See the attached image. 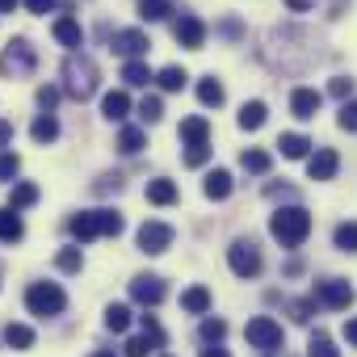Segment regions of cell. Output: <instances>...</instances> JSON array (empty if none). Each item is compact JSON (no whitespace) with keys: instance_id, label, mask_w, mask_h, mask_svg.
I'll list each match as a JSON object with an SVG mask.
<instances>
[{"instance_id":"6da1fadb","label":"cell","mask_w":357,"mask_h":357,"mask_svg":"<svg viewBox=\"0 0 357 357\" xmlns=\"http://www.w3.org/2000/svg\"><path fill=\"white\" fill-rule=\"evenodd\" d=\"M269 231H273V240H278L282 248H298V244L311 236V215H307L303 206H282V211H273Z\"/></svg>"},{"instance_id":"7a4b0ae2","label":"cell","mask_w":357,"mask_h":357,"mask_svg":"<svg viewBox=\"0 0 357 357\" xmlns=\"http://www.w3.org/2000/svg\"><path fill=\"white\" fill-rule=\"evenodd\" d=\"M72 236L80 240V244H89V240H97V236H122V215L118 211H80L72 223Z\"/></svg>"},{"instance_id":"3957f363","label":"cell","mask_w":357,"mask_h":357,"mask_svg":"<svg viewBox=\"0 0 357 357\" xmlns=\"http://www.w3.org/2000/svg\"><path fill=\"white\" fill-rule=\"evenodd\" d=\"M63 89H68V97H76V101H89L93 93H97V63L93 59H84V55H72L68 63H63Z\"/></svg>"},{"instance_id":"277c9868","label":"cell","mask_w":357,"mask_h":357,"mask_svg":"<svg viewBox=\"0 0 357 357\" xmlns=\"http://www.w3.org/2000/svg\"><path fill=\"white\" fill-rule=\"evenodd\" d=\"M26 307H30L34 315H59V311L68 307V294H63V286H55V282H34V286L26 290Z\"/></svg>"},{"instance_id":"5b68a950","label":"cell","mask_w":357,"mask_h":357,"mask_svg":"<svg viewBox=\"0 0 357 357\" xmlns=\"http://www.w3.org/2000/svg\"><path fill=\"white\" fill-rule=\"evenodd\" d=\"M227 265H231L236 278H257L265 261H261V248H257L252 240H236V244L227 248Z\"/></svg>"},{"instance_id":"8992f818","label":"cell","mask_w":357,"mask_h":357,"mask_svg":"<svg viewBox=\"0 0 357 357\" xmlns=\"http://www.w3.org/2000/svg\"><path fill=\"white\" fill-rule=\"evenodd\" d=\"M244 336H248V344L252 349H265V353H273V349H282V324L278 319H269V315H257V319H248V328H244Z\"/></svg>"},{"instance_id":"52a82bcc","label":"cell","mask_w":357,"mask_h":357,"mask_svg":"<svg viewBox=\"0 0 357 357\" xmlns=\"http://www.w3.org/2000/svg\"><path fill=\"white\" fill-rule=\"evenodd\" d=\"M34 63H38V55H34V47L26 38H13L9 51L0 55V72H5V76H30Z\"/></svg>"},{"instance_id":"ba28073f","label":"cell","mask_w":357,"mask_h":357,"mask_svg":"<svg viewBox=\"0 0 357 357\" xmlns=\"http://www.w3.org/2000/svg\"><path fill=\"white\" fill-rule=\"evenodd\" d=\"M315 303H324L332 311H349L353 307V286L340 282V278H324V282H315Z\"/></svg>"},{"instance_id":"9c48e42d","label":"cell","mask_w":357,"mask_h":357,"mask_svg":"<svg viewBox=\"0 0 357 357\" xmlns=\"http://www.w3.org/2000/svg\"><path fill=\"white\" fill-rule=\"evenodd\" d=\"M139 248H143L147 257H160V252H168V248H172V227H168V223H155V219H147V223L139 227Z\"/></svg>"},{"instance_id":"30bf717a","label":"cell","mask_w":357,"mask_h":357,"mask_svg":"<svg viewBox=\"0 0 357 357\" xmlns=\"http://www.w3.org/2000/svg\"><path fill=\"white\" fill-rule=\"evenodd\" d=\"M164 294H168V286H164V278H155V273H143V278H135V282H130V298H135V303H143V307L164 303Z\"/></svg>"},{"instance_id":"8fae6325","label":"cell","mask_w":357,"mask_h":357,"mask_svg":"<svg viewBox=\"0 0 357 357\" xmlns=\"http://www.w3.org/2000/svg\"><path fill=\"white\" fill-rule=\"evenodd\" d=\"M172 34H176V43H181V47L202 51V43H206V22H202V17H194V13H185L181 22L172 26Z\"/></svg>"},{"instance_id":"7c38bea8","label":"cell","mask_w":357,"mask_h":357,"mask_svg":"<svg viewBox=\"0 0 357 357\" xmlns=\"http://www.w3.org/2000/svg\"><path fill=\"white\" fill-rule=\"evenodd\" d=\"M147 47H151V43H147L143 30H118V34H114V51L126 55V63L139 59V55H147Z\"/></svg>"},{"instance_id":"4fadbf2b","label":"cell","mask_w":357,"mask_h":357,"mask_svg":"<svg viewBox=\"0 0 357 357\" xmlns=\"http://www.w3.org/2000/svg\"><path fill=\"white\" fill-rule=\"evenodd\" d=\"M336 168H340V155H336L332 147H319V151L307 160V172H311V181H332V176H336Z\"/></svg>"},{"instance_id":"5bb4252c","label":"cell","mask_w":357,"mask_h":357,"mask_svg":"<svg viewBox=\"0 0 357 357\" xmlns=\"http://www.w3.org/2000/svg\"><path fill=\"white\" fill-rule=\"evenodd\" d=\"M51 34H55V43H63L68 51L84 47V30H80V22H76V17H59V22L51 26Z\"/></svg>"},{"instance_id":"9a60e30c","label":"cell","mask_w":357,"mask_h":357,"mask_svg":"<svg viewBox=\"0 0 357 357\" xmlns=\"http://www.w3.org/2000/svg\"><path fill=\"white\" fill-rule=\"evenodd\" d=\"M319 101H324V97H319L315 89H294V93H290V109H294V118H303V122L319 114Z\"/></svg>"},{"instance_id":"2e32d148","label":"cell","mask_w":357,"mask_h":357,"mask_svg":"<svg viewBox=\"0 0 357 357\" xmlns=\"http://www.w3.org/2000/svg\"><path fill=\"white\" fill-rule=\"evenodd\" d=\"M206 139H211V122H206L202 114H194V118L181 122V143H185V147H202Z\"/></svg>"},{"instance_id":"e0dca14e","label":"cell","mask_w":357,"mask_h":357,"mask_svg":"<svg viewBox=\"0 0 357 357\" xmlns=\"http://www.w3.org/2000/svg\"><path fill=\"white\" fill-rule=\"evenodd\" d=\"M231 185H236V181H231V172H227V168H215V172H206V185H202V190H206V198L223 202V198L231 194Z\"/></svg>"},{"instance_id":"ac0fdd59","label":"cell","mask_w":357,"mask_h":357,"mask_svg":"<svg viewBox=\"0 0 357 357\" xmlns=\"http://www.w3.org/2000/svg\"><path fill=\"white\" fill-rule=\"evenodd\" d=\"M101 114H105L109 122H122V118L130 114V97H126L122 89H114V93H105V97H101Z\"/></svg>"},{"instance_id":"d6986e66","label":"cell","mask_w":357,"mask_h":357,"mask_svg":"<svg viewBox=\"0 0 357 357\" xmlns=\"http://www.w3.org/2000/svg\"><path fill=\"white\" fill-rule=\"evenodd\" d=\"M26 236V227H22V215L13 211V206H5V211H0V240H5V244H17Z\"/></svg>"},{"instance_id":"ffe728a7","label":"cell","mask_w":357,"mask_h":357,"mask_svg":"<svg viewBox=\"0 0 357 357\" xmlns=\"http://www.w3.org/2000/svg\"><path fill=\"white\" fill-rule=\"evenodd\" d=\"M147 202H155V206H172V202H176V185L168 181V176H155V181H147Z\"/></svg>"},{"instance_id":"44dd1931","label":"cell","mask_w":357,"mask_h":357,"mask_svg":"<svg viewBox=\"0 0 357 357\" xmlns=\"http://www.w3.org/2000/svg\"><path fill=\"white\" fill-rule=\"evenodd\" d=\"M265 118H269L265 101H244V109H240V130H261Z\"/></svg>"},{"instance_id":"7402d4cb","label":"cell","mask_w":357,"mask_h":357,"mask_svg":"<svg viewBox=\"0 0 357 357\" xmlns=\"http://www.w3.org/2000/svg\"><path fill=\"white\" fill-rule=\"evenodd\" d=\"M181 307H185L190 315H206V311H211V290H206V286H190V290L181 294Z\"/></svg>"},{"instance_id":"603a6c76","label":"cell","mask_w":357,"mask_h":357,"mask_svg":"<svg viewBox=\"0 0 357 357\" xmlns=\"http://www.w3.org/2000/svg\"><path fill=\"white\" fill-rule=\"evenodd\" d=\"M30 135H34V143H55V139H59V122H55V114H38L34 126H30Z\"/></svg>"},{"instance_id":"cb8c5ba5","label":"cell","mask_w":357,"mask_h":357,"mask_svg":"<svg viewBox=\"0 0 357 357\" xmlns=\"http://www.w3.org/2000/svg\"><path fill=\"white\" fill-rule=\"evenodd\" d=\"M185 80H190V76H185V68H176V63H172V68H160V76H155V84H160L164 93H181V89H185Z\"/></svg>"},{"instance_id":"d4e9b609","label":"cell","mask_w":357,"mask_h":357,"mask_svg":"<svg viewBox=\"0 0 357 357\" xmlns=\"http://www.w3.org/2000/svg\"><path fill=\"white\" fill-rule=\"evenodd\" d=\"M143 143H147V135H143L139 126H122V135H118V151H122V155H139Z\"/></svg>"},{"instance_id":"484cf974","label":"cell","mask_w":357,"mask_h":357,"mask_svg":"<svg viewBox=\"0 0 357 357\" xmlns=\"http://www.w3.org/2000/svg\"><path fill=\"white\" fill-rule=\"evenodd\" d=\"M240 164H244V172L265 176V172H269V164H273V155H269V151H261V147H248V151L240 155Z\"/></svg>"},{"instance_id":"4316f807","label":"cell","mask_w":357,"mask_h":357,"mask_svg":"<svg viewBox=\"0 0 357 357\" xmlns=\"http://www.w3.org/2000/svg\"><path fill=\"white\" fill-rule=\"evenodd\" d=\"M198 101H202V105H211V109H219V105H223V84H219L215 76L198 80Z\"/></svg>"},{"instance_id":"83f0119b","label":"cell","mask_w":357,"mask_h":357,"mask_svg":"<svg viewBox=\"0 0 357 357\" xmlns=\"http://www.w3.org/2000/svg\"><path fill=\"white\" fill-rule=\"evenodd\" d=\"M278 147H282V155H286V160H303V155H307V147H311V139H303V135H294V130H290V135H282V139H278Z\"/></svg>"},{"instance_id":"f1b7e54d","label":"cell","mask_w":357,"mask_h":357,"mask_svg":"<svg viewBox=\"0 0 357 357\" xmlns=\"http://www.w3.org/2000/svg\"><path fill=\"white\" fill-rule=\"evenodd\" d=\"M34 202H38V185L17 181V185H13V194H9V206H13V211H26V206H34Z\"/></svg>"},{"instance_id":"f546056e","label":"cell","mask_w":357,"mask_h":357,"mask_svg":"<svg viewBox=\"0 0 357 357\" xmlns=\"http://www.w3.org/2000/svg\"><path fill=\"white\" fill-rule=\"evenodd\" d=\"M105 328L109 332H126L130 328V307L126 303H109L105 307Z\"/></svg>"},{"instance_id":"4dcf8cb0","label":"cell","mask_w":357,"mask_h":357,"mask_svg":"<svg viewBox=\"0 0 357 357\" xmlns=\"http://www.w3.org/2000/svg\"><path fill=\"white\" fill-rule=\"evenodd\" d=\"M5 344L9 349H30L34 344V328L30 324H9L5 328Z\"/></svg>"},{"instance_id":"1f68e13d","label":"cell","mask_w":357,"mask_h":357,"mask_svg":"<svg viewBox=\"0 0 357 357\" xmlns=\"http://www.w3.org/2000/svg\"><path fill=\"white\" fill-rule=\"evenodd\" d=\"M307 357H340V349H336V340L328 332H315L307 340Z\"/></svg>"},{"instance_id":"d6a6232c","label":"cell","mask_w":357,"mask_h":357,"mask_svg":"<svg viewBox=\"0 0 357 357\" xmlns=\"http://www.w3.org/2000/svg\"><path fill=\"white\" fill-rule=\"evenodd\" d=\"M122 80H126L130 89H147V80H155V76L147 72V63H139V59H130V63L122 68Z\"/></svg>"},{"instance_id":"836d02e7","label":"cell","mask_w":357,"mask_h":357,"mask_svg":"<svg viewBox=\"0 0 357 357\" xmlns=\"http://www.w3.org/2000/svg\"><path fill=\"white\" fill-rule=\"evenodd\" d=\"M168 13H172L168 0H139V17H143V22H164Z\"/></svg>"},{"instance_id":"e575fe53","label":"cell","mask_w":357,"mask_h":357,"mask_svg":"<svg viewBox=\"0 0 357 357\" xmlns=\"http://www.w3.org/2000/svg\"><path fill=\"white\" fill-rule=\"evenodd\" d=\"M332 240H336V248H340V252H357V223H340Z\"/></svg>"},{"instance_id":"d590c367","label":"cell","mask_w":357,"mask_h":357,"mask_svg":"<svg viewBox=\"0 0 357 357\" xmlns=\"http://www.w3.org/2000/svg\"><path fill=\"white\" fill-rule=\"evenodd\" d=\"M55 265H59L63 273H80V265H84V257H80V248H63V252L55 257Z\"/></svg>"},{"instance_id":"8d00e7d4","label":"cell","mask_w":357,"mask_h":357,"mask_svg":"<svg viewBox=\"0 0 357 357\" xmlns=\"http://www.w3.org/2000/svg\"><path fill=\"white\" fill-rule=\"evenodd\" d=\"M151 349H160V344H155V340H151L147 332H143V336H130V340H126V357H147Z\"/></svg>"},{"instance_id":"74e56055","label":"cell","mask_w":357,"mask_h":357,"mask_svg":"<svg viewBox=\"0 0 357 357\" xmlns=\"http://www.w3.org/2000/svg\"><path fill=\"white\" fill-rule=\"evenodd\" d=\"M139 118H143V122H160V118H164L160 97H143V101H139Z\"/></svg>"},{"instance_id":"f35d334b","label":"cell","mask_w":357,"mask_h":357,"mask_svg":"<svg viewBox=\"0 0 357 357\" xmlns=\"http://www.w3.org/2000/svg\"><path fill=\"white\" fill-rule=\"evenodd\" d=\"M223 336H227V324L223 319H202V340L206 344H219Z\"/></svg>"},{"instance_id":"ab89813d","label":"cell","mask_w":357,"mask_h":357,"mask_svg":"<svg viewBox=\"0 0 357 357\" xmlns=\"http://www.w3.org/2000/svg\"><path fill=\"white\" fill-rule=\"evenodd\" d=\"M17 168H22V160H17L13 151H0V181H13Z\"/></svg>"},{"instance_id":"60d3db41","label":"cell","mask_w":357,"mask_h":357,"mask_svg":"<svg viewBox=\"0 0 357 357\" xmlns=\"http://www.w3.org/2000/svg\"><path fill=\"white\" fill-rule=\"evenodd\" d=\"M311 311H315V298H298V303H290V319H294V324H307Z\"/></svg>"},{"instance_id":"b9f144b4","label":"cell","mask_w":357,"mask_h":357,"mask_svg":"<svg viewBox=\"0 0 357 357\" xmlns=\"http://www.w3.org/2000/svg\"><path fill=\"white\" fill-rule=\"evenodd\" d=\"M336 122H340V130H349V135H353V130H357V101H344Z\"/></svg>"},{"instance_id":"7bdbcfd3","label":"cell","mask_w":357,"mask_h":357,"mask_svg":"<svg viewBox=\"0 0 357 357\" xmlns=\"http://www.w3.org/2000/svg\"><path fill=\"white\" fill-rule=\"evenodd\" d=\"M38 105H43V114H51V109L59 105V89H55V84H43V89H38Z\"/></svg>"},{"instance_id":"ee69618b","label":"cell","mask_w":357,"mask_h":357,"mask_svg":"<svg viewBox=\"0 0 357 357\" xmlns=\"http://www.w3.org/2000/svg\"><path fill=\"white\" fill-rule=\"evenodd\" d=\"M206 160H211V143H202V147H190V151H185V164H190V168H202Z\"/></svg>"},{"instance_id":"f6af8a7d","label":"cell","mask_w":357,"mask_h":357,"mask_svg":"<svg viewBox=\"0 0 357 357\" xmlns=\"http://www.w3.org/2000/svg\"><path fill=\"white\" fill-rule=\"evenodd\" d=\"M143 332H147V336H151L155 344H164V328H160V324H155L151 315H143Z\"/></svg>"},{"instance_id":"bcb514c9","label":"cell","mask_w":357,"mask_h":357,"mask_svg":"<svg viewBox=\"0 0 357 357\" xmlns=\"http://www.w3.org/2000/svg\"><path fill=\"white\" fill-rule=\"evenodd\" d=\"M328 89H332V97H349V93H353V80H344V76H336V80H332Z\"/></svg>"},{"instance_id":"7dc6e473","label":"cell","mask_w":357,"mask_h":357,"mask_svg":"<svg viewBox=\"0 0 357 357\" xmlns=\"http://www.w3.org/2000/svg\"><path fill=\"white\" fill-rule=\"evenodd\" d=\"M22 5H26L30 13H51V9H55V0H22Z\"/></svg>"},{"instance_id":"c3c4849f","label":"cell","mask_w":357,"mask_h":357,"mask_svg":"<svg viewBox=\"0 0 357 357\" xmlns=\"http://www.w3.org/2000/svg\"><path fill=\"white\" fill-rule=\"evenodd\" d=\"M9 139H13V122L0 118V147H9Z\"/></svg>"},{"instance_id":"681fc988","label":"cell","mask_w":357,"mask_h":357,"mask_svg":"<svg viewBox=\"0 0 357 357\" xmlns=\"http://www.w3.org/2000/svg\"><path fill=\"white\" fill-rule=\"evenodd\" d=\"M344 336H349V344H357V319H344Z\"/></svg>"},{"instance_id":"f907efd6","label":"cell","mask_w":357,"mask_h":357,"mask_svg":"<svg viewBox=\"0 0 357 357\" xmlns=\"http://www.w3.org/2000/svg\"><path fill=\"white\" fill-rule=\"evenodd\" d=\"M202 357H231L227 349H219V344H211V349H202Z\"/></svg>"},{"instance_id":"816d5d0a","label":"cell","mask_w":357,"mask_h":357,"mask_svg":"<svg viewBox=\"0 0 357 357\" xmlns=\"http://www.w3.org/2000/svg\"><path fill=\"white\" fill-rule=\"evenodd\" d=\"M17 9V0H0V13H13Z\"/></svg>"},{"instance_id":"f5cc1de1","label":"cell","mask_w":357,"mask_h":357,"mask_svg":"<svg viewBox=\"0 0 357 357\" xmlns=\"http://www.w3.org/2000/svg\"><path fill=\"white\" fill-rule=\"evenodd\" d=\"M290 9H298V13H303V9H311V0H290Z\"/></svg>"},{"instance_id":"db71d44e","label":"cell","mask_w":357,"mask_h":357,"mask_svg":"<svg viewBox=\"0 0 357 357\" xmlns=\"http://www.w3.org/2000/svg\"><path fill=\"white\" fill-rule=\"evenodd\" d=\"M93 357H114V353H93Z\"/></svg>"},{"instance_id":"11a10c76","label":"cell","mask_w":357,"mask_h":357,"mask_svg":"<svg viewBox=\"0 0 357 357\" xmlns=\"http://www.w3.org/2000/svg\"><path fill=\"white\" fill-rule=\"evenodd\" d=\"M164 357H168V353H164Z\"/></svg>"}]
</instances>
